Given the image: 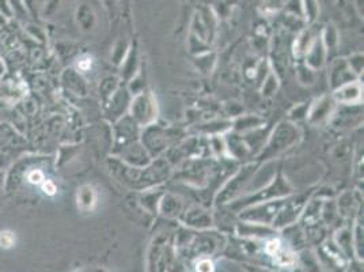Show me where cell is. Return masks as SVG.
Here are the masks:
<instances>
[{"mask_svg":"<svg viewBox=\"0 0 364 272\" xmlns=\"http://www.w3.org/2000/svg\"><path fill=\"white\" fill-rule=\"evenodd\" d=\"M15 242H17V238H15V234L8 232V230H4V232H0V248L3 249H11L15 247Z\"/></svg>","mask_w":364,"mask_h":272,"instance_id":"3","label":"cell"},{"mask_svg":"<svg viewBox=\"0 0 364 272\" xmlns=\"http://www.w3.org/2000/svg\"><path fill=\"white\" fill-rule=\"evenodd\" d=\"M267 252L280 264H289L291 261H288L287 257L292 259L291 256H286V253L282 249V242L279 240H272L269 241L267 245Z\"/></svg>","mask_w":364,"mask_h":272,"instance_id":"1","label":"cell"},{"mask_svg":"<svg viewBox=\"0 0 364 272\" xmlns=\"http://www.w3.org/2000/svg\"><path fill=\"white\" fill-rule=\"evenodd\" d=\"M90 64H92V61H90V60H87V61H84V63H83V61H82V63H79V67L84 71V70H87V68L90 67Z\"/></svg>","mask_w":364,"mask_h":272,"instance_id":"7","label":"cell"},{"mask_svg":"<svg viewBox=\"0 0 364 272\" xmlns=\"http://www.w3.org/2000/svg\"><path fill=\"white\" fill-rule=\"evenodd\" d=\"M42 191L45 194H49V196H54V194H56L58 188H56V185L51 180H46V181L42 183Z\"/></svg>","mask_w":364,"mask_h":272,"instance_id":"5","label":"cell"},{"mask_svg":"<svg viewBox=\"0 0 364 272\" xmlns=\"http://www.w3.org/2000/svg\"><path fill=\"white\" fill-rule=\"evenodd\" d=\"M197 271L199 272H212V263L210 260H203L199 266H197Z\"/></svg>","mask_w":364,"mask_h":272,"instance_id":"6","label":"cell"},{"mask_svg":"<svg viewBox=\"0 0 364 272\" xmlns=\"http://www.w3.org/2000/svg\"><path fill=\"white\" fill-rule=\"evenodd\" d=\"M87 191H84V188L80 191V194H77V204L80 206V209H92L96 197H94V192L90 188H86Z\"/></svg>","mask_w":364,"mask_h":272,"instance_id":"2","label":"cell"},{"mask_svg":"<svg viewBox=\"0 0 364 272\" xmlns=\"http://www.w3.org/2000/svg\"><path fill=\"white\" fill-rule=\"evenodd\" d=\"M27 181L30 184H34V185H39L41 183H44V175L41 171H33L30 172L27 175Z\"/></svg>","mask_w":364,"mask_h":272,"instance_id":"4","label":"cell"}]
</instances>
